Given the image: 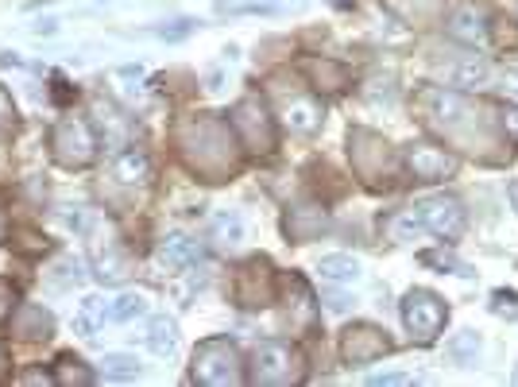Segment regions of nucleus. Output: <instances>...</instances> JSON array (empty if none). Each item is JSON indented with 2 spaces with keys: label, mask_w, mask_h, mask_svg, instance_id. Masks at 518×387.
Returning <instances> with one entry per match:
<instances>
[{
  "label": "nucleus",
  "mask_w": 518,
  "mask_h": 387,
  "mask_svg": "<svg viewBox=\"0 0 518 387\" xmlns=\"http://www.w3.org/2000/svg\"><path fill=\"white\" fill-rule=\"evenodd\" d=\"M410 213L418 217V225L433 233V237L441 240H457L464 233V225H468V213L457 198H449V194H437V198H422L418 206H410Z\"/></svg>",
  "instance_id": "20e7f679"
},
{
  "label": "nucleus",
  "mask_w": 518,
  "mask_h": 387,
  "mask_svg": "<svg viewBox=\"0 0 518 387\" xmlns=\"http://www.w3.org/2000/svg\"><path fill=\"white\" fill-rule=\"evenodd\" d=\"M194 380L205 387H229L240 384V353L225 337L202 341L194 353Z\"/></svg>",
  "instance_id": "f03ea898"
},
{
  "label": "nucleus",
  "mask_w": 518,
  "mask_h": 387,
  "mask_svg": "<svg viewBox=\"0 0 518 387\" xmlns=\"http://www.w3.org/2000/svg\"><path fill=\"white\" fill-rule=\"evenodd\" d=\"M445 78L457 86V90H488L491 86V66L484 59H476V55H468V59H457L445 66Z\"/></svg>",
  "instance_id": "9d476101"
},
{
  "label": "nucleus",
  "mask_w": 518,
  "mask_h": 387,
  "mask_svg": "<svg viewBox=\"0 0 518 387\" xmlns=\"http://www.w3.org/2000/svg\"><path fill=\"white\" fill-rule=\"evenodd\" d=\"M317 275H321V283H333V287L356 283L360 279V260L356 256H325L317 264Z\"/></svg>",
  "instance_id": "dca6fc26"
},
{
  "label": "nucleus",
  "mask_w": 518,
  "mask_h": 387,
  "mask_svg": "<svg viewBox=\"0 0 518 387\" xmlns=\"http://www.w3.org/2000/svg\"><path fill=\"white\" fill-rule=\"evenodd\" d=\"M0 240H4V225H0Z\"/></svg>",
  "instance_id": "473e14b6"
},
{
  "label": "nucleus",
  "mask_w": 518,
  "mask_h": 387,
  "mask_svg": "<svg viewBox=\"0 0 518 387\" xmlns=\"http://www.w3.org/2000/svg\"><path fill=\"white\" fill-rule=\"evenodd\" d=\"M0 372H4V349H0Z\"/></svg>",
  "instance_id": "7c9ffc66"
},
{
  "label": "nucleus",
  "mask_w": 518,
  "mask_h": 387,
  "mask_svg": "<svg viewBox=\"0 0 518 387\" xmlns=\"http://www.w3.org/2000/svg\"><path fill=\"white\" fill-rule=\"evenodd\" d=\"M147 349L155 357H171L174 349H178V326H174L171 318H151V326H147Z\"/></svg>",
  "instance_id": "f3484780"
},
{
  "label": "nucleus",
  "mask_w": 518,
  "mask_h": 387,
  "mask_svg": "<svg viewBox=\"0 0 518 387\" xmlns=\"http://www.w3.org/2000/svg\"><path fill=\"white\" fill-rule=\"evenodd\" d=\"M20 384H51V376H47V372H24Z\"/></svg>",
  "instance_id": "c85d7f7f"
},
{
  "label": "nucleus",
  "mask_w": 518,
  "mask_h": 387,
  "mask_svg": "<svg viewBox=\"0 0 518 387\" xmlns=\"http://www.w3.org/2000/svg\"><path fill=\"white\" fill-rule=\"evenodd\" d=\"M105 322H109V302H105V298H97V295L82 298V306H78V314H74V333L93 337Z\"/></svg>",
  "instance_id": "2eb2a0df"
},
{
  "label": "nucleus",
  "mask_w": 518,
  "mask_h": 387,
  "mask_svg": "<svg viewBox=\"0 0 518 387\" xmlns=\"http://www.w3.org/2000/svg\"><path fill=\"white\" fill-rule=\"evenodd\" d=\"M12 302H16V295H12V287H4V283H0V318H4L8 310H12Z\"/></svg>",
  "instance_id": "bb28decb"
},
{
  "label": "nucleus",
  "mask_w": 518,
  "mask_h": 387,
  "mask_svg": "<svg viewBox=\"0 0 518 387\" xmlns=\"http://www.w3.org/2000/svg\"><path fill=\"white\" fill-rule=\"evenodd\" d=\"M147 314V295H120V298H113L109 302V322H136V318H144Z\"/></svg>",
  "instance_id": "aec40b11"
},
{
  "label": "nucleus",
  "mask_w": 518,
  "mask_h": 387,
  "mask_svg": "<svg viewBox=\"0 0 518 387\" xmlns=\"http://www.w3.org/2000/svg\"><path fill=\"white\" fill-rule=\"evenodd\" d=\"M406 167L410 175L422 182H441L449 175H457V155L433 148V144H410L406 148Z\"/></svg>",
  "instance_id": "0eeeda50"
},
{
  "label": "nucleus",
  "mask_w": 518,
  "mask_h": 387,
  "mask_svg": "<svg viewBox=\"0 0 518 387\" xmlns=\"http://www.w3.org/2000/svg\"><path fill=\"white\" fill-rule=\"evenodd\" d=\"M298 353L283 345V341H263L256 349V368H252V380L256 384H290L298 380Z\"/></svg>",
  "instance_id": "39448f33"
},
{
  "label": "nucleus",
  "mask_w": 518,
  "mask_h": 387,
  "mask_svg": "<svg viewBox=\"0 0 518 387\" xmlns=\"http://www.w3.org/2000/svg\"><path fill=\"white\" fill-rule=\"evenodd\" d=\"M503 124H507V132H511V136L518 140V101L511 105V109H507V117H503Z\"/></svg>",
  "instance_id": "cd10ccee"
},
{
  "label": "nucleus",
  "mask_w": 518,
  "mask_h": 387,
  "mask_svg": "<svg viewBox=\"0 0 518 387\" xmlns=\"http://www.w3.org/2000/svg\"><path fill=\"white\" fill-rule=\"evenodd\" d=\"M426 105L433 109V117L449 120V124H453V120H461L464 113H468V105H464L461 97H457V93H445V90H430V93H426Z\"/></svg>",
  "instance_id": "6ab92c4d"
},
{
  "label": "nucleus",
  "mask_w": 518,
  "mask_h": 387,
  "mask_svg": "<svg viewBox=\"0 0 518 387\" xmlns=\"http://www.w3.org/2000/svg\"><path fill=\"white\" fill-rule=\"evenodd\" d=\"M55 380H58V384L86 387V384H93V372H89V368H82V360L62 357V360H58V376H55Z\"/></svg>",
  "instance_id": "b1692460"
},
{
  "label": "nucleus",
  "mask_w": 518,
  "mask_h": 387,
  "mask_svg": "<svg viewBox=\"0 0 518 387\" xmlns=\"http://www.w3.org/2000/svg\"><path fill=\"white\" fill-rule=\"evenodd\" d=\"M51 155H55L62 167H74V171L89 167L97 159V136H93L89 120L86 117L58 120L55 132H51Z\"/></svg>",
  "instance_id": "f257e3e1"
},
{
  "label": "nucleus",
  "mask_w": 518,
  "mask_h": 387,
  "mask_svg": "<svg viewBox=\"0 0 518 387\" xmlns=\"http://www.w3.org/2000/svg\"><path fill=\"white\" fill-rule=\"evenodd\" d=\"M217 12L225 16H275L290 4H302V0H213Z\"/></svg>",
  "instance_id": "ddd939ff"
},
{
  "label": "nucleus",
  "mask_w": 518,
  "mask_h": 387,
  "mask_svg": "<svg viewBox=\"0 0 518 387\" xmlns=\"http://www.w3.org/2000/svg\"><path fill=\"white\" fill-rule=\"evenodd\" d=\"M198 260V240L186 237V233H174L159 244V264L167 271H186Z\"/></svg>",
  "instance_id": "f8f14e48"
},
{
  "label": "nucleus",
  "mask_w": 518,
  "mask_h": 387,
  "mask_svg": "<svg viewBox=\"0 0 518 387\" xmlns=\"http://www.w3.org/2000/svg\"><path fill=\"white\" fill-rule=\"evenodd\" d=\"M213 237L221 240V248H236L244 240V221L236 213H221L213 217Z\"/></svg>",
  "instance_id": "5701e85b"
},
{
  "label": "nucleus",
  "mask_w": 518,
  "mask_h": 387,
  "mask_svg": "<svg viewBox=\"0 0 518 387\" xmlns=\"http://www.w3.org/2000/svg\"><path fill=\"white\" fill-rule=\"evenodd\" d=\"M399 314H403V326L410 329V337H418V341H433L445 329V318H449L445 302L433 295V291H426V287L406 291Z\"/></svg>",
  "instance_id": "7ed1b4c3"
},
{
  "label": "nucleus",
  "mask_w": 518,
  "mask_h": 387,
  "mask_svg": "<svg viewBox=\"0 0 518 387\" xmlns=\"http://www.w3.org/2000/svg\"><path fill=\"white\" fill-rule=\"evenodd\" d=\"M387 349H391V345H387L383 329H375V326H352L345 333V341H341V357H345L352 368L372 364V360H379Z\"/></svg>",
  "instance_id": "6e6552de"
},
{
  "label": "nucleus",
  "mask_w": 518,
  "mask_h": 387,
  "mask_svg": "<svg viewBox=\"0 0 518 387\" xmlns=\"http://www.w3.org/2000/svg\"><path fill=\"white\" fill-rule=\"evenodd\" d=\"M321 120H325V109H321V101L314 97H290L287 105H283V124H287V132L294 136H314L317 128H321Z\"/></svg>",
  "instance_id": "1a4fd4ad"
},
{
  "label": "nucleus",
  "mask_w": 518,
  "mask_h": 387,
  "mask_svg": "<svg viewBox=\"0 0 518 387\" xmlns=\"http://www.w3.org/2000/svg\"><path fill=\"white\" fill-rule=\"evenodd\" d=\"M449 357H453L457 368H472V364L480 360V337H476V333L453 337V341H449Z\"/></svg>",
  "instance_id": "412c9836"
},
{
  "label": "nucleus",
  "mask_w": 518,
  "mask_h": 387,
  "mask_svg": "<svg viewBox=\"0 0 518 387\" xmlns=\"http://www.w3.org/2000/svg\"><path fill=\"white\" fill-rule=\"evenodd\" d=\"M511 380H515V384H518V368H515V376H511Z\"/></svg>",
  "instance_id": "2f4dec72"
},
{
  "label": "nucleus",
  "mask_w": 518,
  "mask_h": 387,
  "mask_svg": "<svg viewBox=\"0 0 518 387\" xmlns=\"http://www.w3.org/2000/svg\"><path fill=\"white\" fill-rule=\"evenodd\" d=\"M51 329H55V318H51L43 306H20V314H16V333H20V337H28V341H47Z\"/></svg>",
  "instance_id": "4468645a"
},
{
  "label": "nucleus",
  "mask_w": 518,
  "mask_h": 387,
  "mask_svg": "<svg viewBox=\"0 0 518 387\" xmlns=\"http://www.w3.org/2000/svg\"><path fill=\"white\" fill-rule=\"evenodd\" d=\"M101 372H105V380H136L140 376V360L124 357V353H109L101 360Z\"/></svg>",
  "instance_id": "4be33fe9"
},
{
  "label": "nucleus",
  "mask_w": 518,
  "mask_h": 387,
  "mask_svg": "<svg viewBox=\"0 0 518 387\" xmlns=\"http://www.w3.org/2000/svg\"><path fill=\"white\" fill-rule=\"evenodd\" d=\"M124 275H128V260L120 256V248L113 240H105V252L97 256V279L101 283H120Z\"/></svg>",
  "instance_id": "a211bd4d"
},
{
  "label": "nucleus",
  "mask_w": 518,
  "mask_h": 387,
  "mask_svg": "<svg viewBox=\"0 0 518 387\" xmlns=\"http://www.w3.org/2000/svg\"><path fill=\"white\" fill-rule=\"evenodd\" d=\"M445 28H449V35H453L457 43L484 47L491 39V12L484 4H476V0H464V4H457V8L449 12Z\"/></svg>",
  "instance_id": "423d86ee"
},
{
  "label": "nucleus",
  "mask_w": 518,
  "mask_h": 387,
  "mask_svg": "<svg viewBox=\"0 0 518 387\" xmlns=\"http://www.w3.org/2000/svg\"><path fill=\"white\" fill-rule=\"evenodd\" d=\"M113 179L124 182V186H144V182L151 179V159H147L136 144L120 148L113 155Z\"/></svg>",
  "instance_id": "9b49d317"
},
{
  "label": "nucleus",
  "mask_w": 518,
  "mask_h": 387,
  "mask_svg": "<svg viewBox=\"0 0 518 387\" xmlns=\"http://www.w3.org/2000/svg\"><path fill=\"white\" fill-rule=\"evenodd\" d=\"M368 384H372V387H383V384H410V376H403V372H379V376H368Z\"/></svg>",
  "instance_id": "393cba45"
},
{
  "label": "nucleus",
  "mask_w": 518,
  "mask_h": 387,
  "mask_svg": "<svg viewBox=\"0 0 518 387\" xmlns=\"http://www.w3.org/2000/svg\"><path fill=\"white\" fill-rule=\"evenodd\" d=\"M503 93H507L511 101H518V66H515V70H507V74H503Z\"/></svg>",
  "instance_id": "a878e982"
},
{
  "label": "nucleus",
  "mask_w": 518,
  "mask_h": 387,
  "mask_svg": "<svg viewBox=\"0 0 518 387\" xmlns=\"http://www.w3.org/2000/svg\"><path fill=\"white\" fill-rule=\"evenodd\" d=\"M507 194H511V206L518 209V182H511V186H507Z\"/></svg>",
  "instance_id": "c756f323"
}]
</instances>
